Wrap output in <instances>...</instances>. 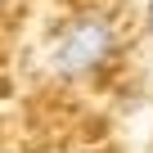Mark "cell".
<instances>
[{
  "mask_svg": "<svg viewBox=\"0 0 153 153\" xmlns=\"http://www.w3.org/2000/svg\"><path fill=\"white\" fill-rule=\"evenodd\" d=\"M144 36L153 41V0H144Z\"/></svg>",
  "mask_w": 153,
  "mask_h": 153,
  "instance_id": "obj_2",
  "label": "cell"
},
{
  "mask_svg": "<svg viewBox=\"0 0 153 153\" xmlns=\"http://www.w3.org/2000/svg\"><path fill=\"white\" fill-rule=\"evenodd\" d=\"M122 50V23L108 9H81L54 27L41 54V72L54 81H86L108 68Z\"/></svg>",
  "mask_w": 153,
  "mask_h": 153,
  "instance_id": "obj_1",
  "label": "cell"
},
{
  "mask_svg": "<svg viewBox=\"0 0 153 153\" xmlns=\"http://www.w3.org/2000/svg\"><path fill=\"white\" fill-rule=\"evenodd\" d=\"M5 5H9V0H0V9H5Z\"/></svg>",
  "mask_w": 153,
  "mask_h": 153,
  "instance_id": "obj_3",
  "label": "cell"
}]
</instances>
